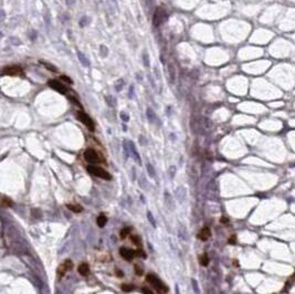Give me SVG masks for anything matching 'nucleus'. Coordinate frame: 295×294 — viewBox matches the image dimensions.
Here are the masks:
<instances>
[{
    "mask_svg": "<svg viewBox=\"0 0 295 294\" xmlns=\"http://www.w3.org/2000/svg\"><path fill=\"white\" fill-rule=\"evenodd\" d=\"M146 281L155 287V290L158 292L159 294H166L168 292V287L165 285V283L158 279V277H156L155 274H152V273H148L147 275H146Z\"/></svg>",
    "mask_w": 295,
    "mask_h": 294,
    "instance_id": "1",
    "label": "nucleus"
},
{
    "mask_svg": "<svg viewBox=\"0 0 295 294\" xmlns=\"http://www.w3.org/2000/svg\"><path fill=\"white\" fill-rule=\"evenodd\" d=\"M86 169H87V171H89L90 174H92L93 176L100 177V178L105 179V180L112 179V175H111L109 171H106L105 169H103L102 167L95 166V165H90V166H87Z\"/></svg>",
    "mask_w": 295,
    "mask_h": 294,
    "instance_id": "2",
    "label": "nucleus"
},
{
    "mask_svg": "<svg viewBox=\"0 0 295 294\" xmlns=\"http://www.w3.org/2000/svg\"><path fill=\"white\" fill-rule=\"evenodd\" d=\"M76 118L81 122V123H83L91 132H94L95 131V124H94V122H93V119L87 114H85L84 112H77L76 113Z\"/></svg>",
    "mask_w": 295,
    "mask_h": 294,
    "instance_id": "3",
    "label": "nucleus"
},
{
    "mask_svg": "<svg viewBox=\"0 0 295 294\" xmlns=\"http://www.w3.org/2000/svg\"><path fill=\"white\" fill-rule=\"evenodd\" d=\"M84 159L86 160L89 164H92V165L101 163V158H100L99 154L94 151L93 148H87V149H85Z\"/></svg>",
    "mask_w": 295,
    "mask_h": 294,
    "instance_id": "4",
    "label": "nucleus"
},
{
    "mask_svg": "<svg viewBox=\"0 0 295 294\" xmlns=\"http://www.w3.org/2000/svg\"><path fill=\"white\" fill-rule=\"evenodd\" d=\"M166 19H167V13H166V11L159 8V9H157V10L155 11V13H154L152 23H154L155 27H158V25H161Z\"/></svg>",
    "mask_w": 295,
    "mask_h": 294,
    "instance_id": "5",
    "label": "nucleus"
},
{
    "mask_svg": "<svg viewBox=\"0 0 295 294\" xmlns=\"http://www.w3.org/2000/svg\"><path fill=\"white\" fill-rule=\"evenodd\" d=\"M72 267H73V262L70 259H67L62 264H60L59 268H58V277H59V279L64 277L65 273L72 269Z\"/></svg>",
    "mask_w": 295,
    "mask_h": 294,
    "instance_id": "6",
    "label": "nucleus"
},
{
    "mask_svg": "<svg viewBox=\"0 0 295 294\" xmlns=\"http://www.w3.org/2000/svg\"><path fill=\"white\" fill-rule=\"evenodd\" d=\"M48 85L50 86L51 89L55 90L57 92L61 93V94H65L67 91H68V90H67V87L61 83L60 81H58V80H50V81L48 82Z\"/></svg>",
    "mask_w": 295,
    "mask_h": 294,
    "instance_id": "7",
    "label": "nucleus"
},
{
    "mask_svg": "<svg viewBox=\"0 0 295 294\" xmlns=\"http://www.w3.org/2000/svg\"><path fill=\"white\" fill-rule=\"evenodd\" d=\"M119 254H121V257H122V258H124L125 260L132 261L133 260V258L135 257L136 252L133 251L132 249H128V248H121V250H119Z\"/></svg>",
    "mask_w": 295,
    "mask_h": 294,
    "instance_id": "8",
    "label": "nucleus"
},
{
    "mask_svg": "<svg viewBox=\"0 0 295 294\" xmlns=\"http://www.w3.org/2000/svg\"><path fill=\"white\" fill-rule=\"evenodd\" d=\"M211 235V230L208 227H204L200 230V232L198 233V239H200L201 241H206L210 238Z\"/></svg>",
    "mask_w": 295,
    "mask_h": 294,
    "instance_id": "9",
    "label": "nucleus"
},
{
    "mask_svg": "<svg viewBox=\"0 0 295 294\" xmlns=\"http://www.w3.org/2000/svg\"><path fill=\"white\" fill-rule=\"evenodd\" d=\"M21 67H5L3 71H2V74H18V73H21Z\"/></svg>",
    "mask_w": 295,
    "mask_h": 294,
    "instance_id": "10",
    "label": "nucleus"
},
{
    "mask_svg": "<svg viewBox=\"0 0 295 294\" xmlns=\"http://www.w3.org/2000/svg\"><path fill=\"white\" fill-rule=\"evenodd\" d=\"M77 58L80 60V62L82 63V65H84V67H90V60L86 58V55H85L83 52H81V51H77Z\"/></svg>",
    "mask_w": 295,
    "mask_h": 294,
    "instance_id": "11",
    "label": "nucleus"
},
{
    "mask_svg": "<svg viewBox=\"0 0 295 294\" xmlns=\"http://www.w3.org/2000/svg\"><path fill=\"white\" fill-rule=\"evenodd\" d=\"M77 271H79V273H80L81 275H87V274H89V272H90L89 264H87V263H82V264H80Z\"/></svg>",
    "mask_w": 295,
    "mask_h": 294,
    "instance_id": "12",
    "label": "nucleus"
},
{
    "mask_svg": "<svg viewBox=\"0 0 295 294\" xmlns=\"http://www.w3.org/2000/svg\"><path fill=\"white\" fill-rule=\"evenodd\" d=\"M106 222H107V218H106V216L104 215V213H101L97 219H96V223H97V226L99 227L103 228L105 225H106Z\"/></svg>",
    "mask_w": 295,
    "mask_h": 294,
    "instance_id": "13",
    "label": "nucleus"
},
{
    "mask_svg": "<svg viewBox=\"0 0 295 294\" xmlns=\"http://www.w3.org/2000/svg\"><path fill=\"white\" fill-rule=\"evenodd\" d=\"M147 117H148V121L150 122V123H154L155 121H157V116H156V114H155V112L152 111L150 107H147Z\"/></svg>",
    "mask_w": 295,
    "mask_h": 294,
    "instance_id": "14",
    "label": "nucleus"
},
{
    "mask_svg": "<svg viewBox=\"0 0 295 294\" xmlns=\"http://www.w3.org/2000/svg\"><path fill=\"white\" fill-rule=\"evenodd\" d=\"M105 101H106V103H107V105L111 106V107H114V106L116 105V103H117L116 99H115L114 96H112V95H107V96H105Z\"/></svg>",
    "mask_w": 295,
    "mask_h": 294,
    "instance_id": "15",
    "label": "nucleus"
},
{
    "mask_svg": "<svg viewBox=\"0 0 295 294\" xmlns=\"http://www.w3.org/2000/svg\"><path fill=\"white\" fill-rule=\"evenodd\" d=\"M40 63H41L44 67H47V70H49L51 72H58V69L54 67L53 64H50V63H48V62H45V61H43V60H40Z\"/></svg>",
    "mask_w": 295,
    "mask_h": 294,
    "instance_id": "16",
    "label": "nucleus"
},
{
    "mask_svg": "<svg viewBox=\"0 0 295 294\" xmlns=\"http://www.w3.org/2000/svg\"><path fill=\"white\" fill-rule=\"evenodd\" d=\"M199 262H200V264L203 265V267H207V265L209 264V258H208L207 253H203V254L200 255V258H199Z\"/></svg>",
    "mask_w": 295,
    "mask_h": 294,
    "instance_id": "17",
    "label": "nucleus"
},
{
    "mask_svg": "<svg viewBox=\"0 0 295 294\" xmlns=\"http://www.w3.org/2000/svg\"><path fill=\"white\" fill-rule=\"evenodd\" d=\"M67 207H68V209H70L71 211H73V212H81L82 210H83V208L80 206V205H71V203H69V205H67Z\"/></svg>",
    "mask_w": 295,
    "mask_h": 294,
    "instance_id": "18",
    "label": "nucleus"
},
{
    "mask_svg": "<svg viewBox=\"0 0 295 294\" xmlns=\"http://www.w3.org/2000/svg\"><path fill=\"white\" fill-rule=\"evenodd\" d=\"M124 84H125V82H124V80H123V79L117 80V81L115 82V90H116L117 92H121V91H122V89L124 87Z\"/></svg>",
    "mask_w": 295,
    "mask_h": 294,
    "instance_id": "19",
    "label": "nucleus"
},
{
    "mask_svg": "<svg viewBox=\"0 0 295 294\" xmlns=\"http://www.w3.org/2000/svg\"><path fill=\"white\" fill-rule=\"evenodd\" d=\"M129 231H131V228H128V227L122 229V230H121V233H119L121 238H122V239H125L127 235H128V233H129Z\"/></svg>",
    "mask_w": 295,
    "mask_h": 294,
    "instance_id": "20",
    "label": "nucleus"
},
{
    "mask_svg": "<svg viewBox=\"0 0 295 294\" xmlns=\"http://www.w3.org/2000/svg\"><path fill=\"white\" fill-rule=\"evenodd\" d=\"M12 205H13V202L11 201L10 199L6 198V197L2 198V206H5V207H12Z\"/></svg>",
    "mask_w": 295,
    "mask_h": 294,
    "instance_id": "21",
    "label": "nucleus"
},
{
    "mask_svg": "<svg viewBox=\"0 0 295 294\" xmlns=\"http://www.w3.org/2000/svg\"><path fill=\"white\" fill-rule=\"evenodd\" d=\"M132 242L135 244V245H137V247H139L141 243H142L141 238H139L138 235H133V237H132Z\"/></svg>",
    "mask_w": 295,
    "mask_h": 294,
    "instance_id": "22",
    "label": "nucleus"
},
{
    "mask_svg": "<svg viewBox=\"0 0 295 294\" xmlns=\"http://www.w3.org/2000/svg\"><path fill=\"white\" fill-rule=\"evenodd\" d=\"M90 22V20H89V18L87 17H82L81 18V20L79 21V25H80V27H85V25H87Z\"/></svg>",
    "mask_w": 295,
    "mask_h": 294,
    "instance_id": "23",
    "label": "nucleus"
},
{
    "mask_svg": "<svg viewBox=\"0 0 295 294\" xmlns=\"http://www.w3.org/2000/svg\"><path fill=\"white\" fill-rule=\"evenodd\" d=\"M122 290H123V291H126V292H129V291L134 290V286L129 285V284H123V285H122Z\"/></svg>",
    "mask_w": 295,
    "mask_h": 294,
    "instance_id": "24",
    "label": "nucleus"
},
{
    "mask_svg": "<svg viewBox=\"0 0 295 294\" xmlns=\"http://www.w3.org/2000/svg\"><path fill=\"white\" fill-rule=\"evenodd\" d=\"M100 49H101L102 57H106V55H107V52H109V49H107L105 45H101V47H100Z\"/></svg>",
    "mask_w": 295,
    "mask_h": 294,
    "instance_id": "25",
    "label": "nucleus"
},
{
    "mask_svg": "<svg viewBox=\"0 0 295 294\" xmlns=\"http://www.w3.org/2000/svg\"><path fill=\"white\" fill-rule=\"evenodd\" d=\"M134 95H135V92H134V85H131V86H129V91H128V97L132 100V99L134 97Z\"/></svg>",
    "mask_w": 295,
    "mask_h": 294,
    "instance_id": "26",
    "label": "nucleus"
},
{
    "mask_svg": "<svg viewBox=\"0 0 295 294\" xmlns=\"http://www.w3.org/2000/svg\"><path fill=\"white\" fill-rule=\"evenodd\" d=\"M60 79H61V80H62V81H64V82H67V83H68V84H73V81H72V80H71V79H70V77H69V76H67V75H62V76H61V77H60Z\"/></svg>",
    "mask_w": 295,
    "mask_h": 294,
    "instance_id": "27",
    "label": "nucleus"
},
{
    "mask_svg": "<svg viewBox=\"0 0 295 294\" xmlns=\"http://www.w3.org/2000/svg\"><path fill=\"white\" fill-rule=\"evenodd\" d=\"M107 2L110 3L113 8H115L116 10H118V5H117V2H116V0H107Z\"/></svg>",
    "mask_w": 295,
    "mask_h": 294,
    "instance_id": "28",
    "label": "nucleus"
},
{
    "mask_svg": "<svg viewBox=\"0 0 295 294\" xmlns=\"http://www.w3.org/2000/svg\"><path fill=\"white\" fill-rule=\"evenodd\" d=\"M169 72H170V82H174V79H175V74H174V67L171 65H169Z\"/></svg>",
    "mask_w": 295,
    "mask_h": 294,
    "instance_id": "29",
    "label": "nucleus"
},
{
    "mask_svg": "<svg viewBox=\"0 0 295 294\" xmlns=\"http://www.w3.org/2000/svg\"><path fill=\"white\" fill-rule=\"evenodd\" d=\"M121 118H122L124 122H128V121H129V116L127 115L126 113H124V112L121 113Z\"/></svg>",
    "mask_w": 295,
    "mask_h": 294,
    "instance_id": "30",
    "label": "nucleus"
},
{
    "mask_svg": "<svg viewBox=\"0 0 295 294\" xmlns=\"http://www.w3.org/2000/svg\"><path fill=\"white\" fill-rule=\"evenodd\" d=\"M154 72H155V74H156V77H157V80L159 81L160 79H161V76H160V73L158 72V69H157L156 67H154Z\"/></svg>",
    "mask_w": 295,
    "mask_h": 294,
    "instance_id": "31",
    "label": "nucleus"
},
{
    "mask_svg": "<svg viewBox=\"0 0 295 294\" xmlns=\"http://www.w3.org/2000/svg\"><path fill=\"white\" fill-rule=\"evenodd\" d=\"M148 76H149V82H150V83H152V89H155V90H156V87H157V85H156V83H155V81H154V79H152V76L150 75V74H149V75H148Z\"/></svg>",
    "mask_w": 295,
    "mask_h": 294,
    "instance_id": "32",
    "label": "nucleus"
},
{
    "mask_svg": "<svg viewBox=\"0 0 295 294\" xmlns=\"http://www.w3.org/2000/svg\"><path fill=\"white\" fill-rule=\"evenodd\" d=\"M136 254H137V255H139V257H144V258H145V257H146V254H145V252H144L143 250H142V249H138V250H137V251H136Z\"/></svg>",
    "mask_w": 295,
    "mask_h": 294,
    "instance_id": "33",
    "label": "nucleus"
},
{
    "mask_svg": "<svg viewBox=\"0 0 295 294\" xmlns=\"http://www.w3.org/2000/svg\"><path fill=\"white\" fill-rule=\"evenodd\" d=\"M143 58H144V64H145V67H148L149 63H148V57H147V54H144Z\"/></svg>",
    "mask_w": 295,
    "mask_h": 294,
    "instance_id": "34",
    "label": "nucleus"
},
{
    "mask_svg": "<svg viewBox=\"0 0 295 294\" xmlns=\"http://www.w3.org/2000/svg\"><path fill=\"white\" fill-rule=\"evenodd\" d=\"M135 271H136V273H137L138 275H142V274H143V270L141 269L138 265H135Z\"/></svg>",
    "mask_w": 295,
    "mask_h": 294,
    "instance_id": "35",
    "label": "nucleus"
},
{
    "mask_svg": "<svg viewBox=\"0 0 295 294\" xmlns=\"http://www.w3.org/2000/svg\"><path fill=\"white\" fill-rule=\"evenodd\" d=\"M143 292L145 294H152V291H149V290H148V289H146V287H144L143 289Z\"/></svg>",
    "mask_w": 295,
    "mask_h": 294,
    "instance_id": "36",
    "label": "nucleus"
},
{
    "mask_svg": "<svg viewBox=\"0 0 295 294\" xmlns=\"http://www.w3.org/2000/svg\"><path fill=\"white\" fill-rule=\"evenodd\" d=\"M30 38H31V40H34V39L37 38V32H35V31H32V34H31Z\"/></svg>",
    "mask_w": 295,
    "mask_h": 294,
    "instance_id": "37",
    "label": "nucleus"
},
{
    "mask_svg": "<svg viewBox=\"0 0 295 294\" xmlns=\"http://www.w3.org/2000/svg\"><path fill=\"white\" fill-rule=\"evenodd\" d=\"M234 240H236V237H232L231 239H229V243H232V244H233L234 242H236Z\"/></svg>",
    "mask_w": 295,
    "mask_h": 294,
    "instance_id": "38",
    "label": "nucleus"
},
{
    "mask_svg": "<svg viewBox=\"0 0 295 294\" xmlns=\"http://www.w3.org/2000/svg\"><path fill=\"white\" fill-rule=\"evenodd\" d=\"M116 273L118 274V277H123V273H122L121 271H118V270H116Z\"/></svg>",
    "mask_w": 295,
    "mask_h": 294,
    "instance_id": "39",
    "label": "nucleus"
}]
</instances>
